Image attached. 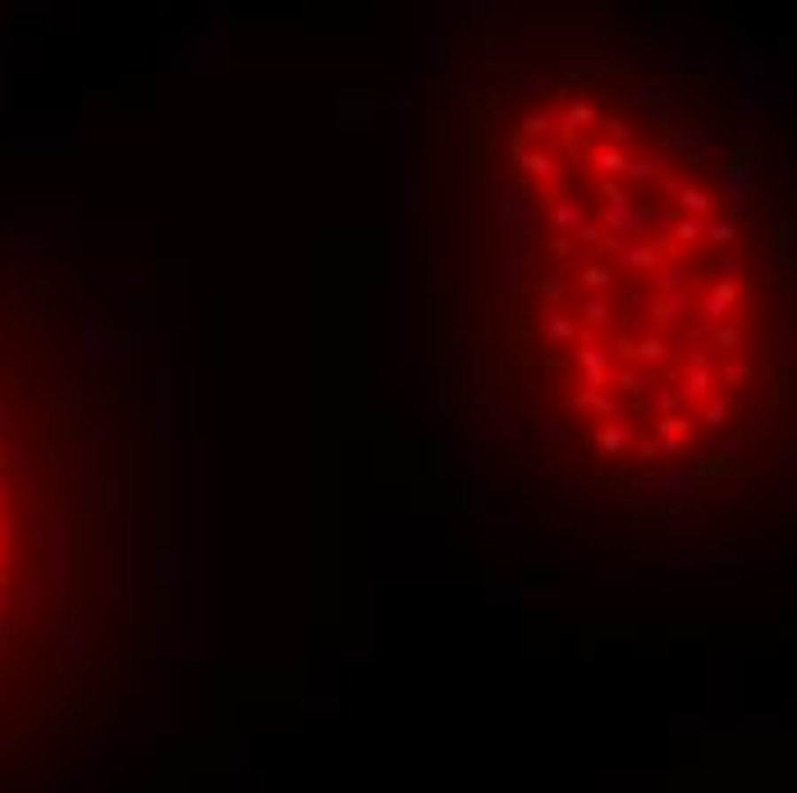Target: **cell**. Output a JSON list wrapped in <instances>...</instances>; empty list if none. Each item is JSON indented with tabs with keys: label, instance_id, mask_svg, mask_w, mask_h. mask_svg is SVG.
<instances>
[{
	"label": "cell",
	"instance_id": "cell-1",
	"mask_svg": "<svg viewBox=\"0 0 797 793\" xmlns=\"http://www.w3.org/2000/svg\"><path fill=\"white\" fill-rule=\"evenodd\" d=\"M10 500V482L0 478V505ZM0 587H5V518H0Z\"/></svg>",
	"mask_w": 797,
	"mask_h": 793
}]
</instances>
